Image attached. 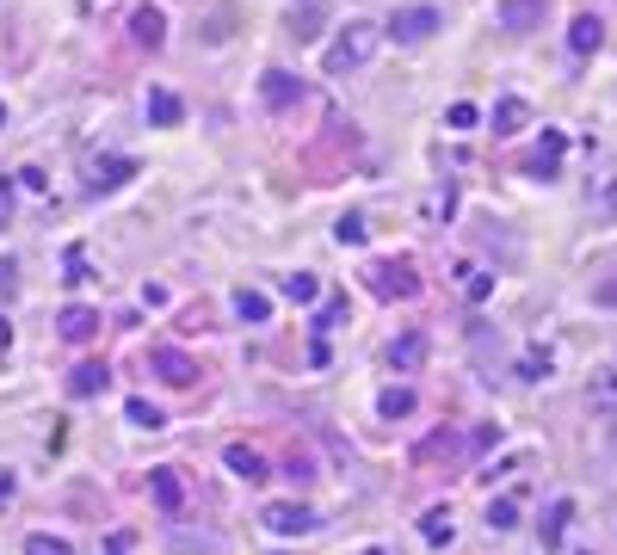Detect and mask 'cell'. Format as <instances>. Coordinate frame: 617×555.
<instances>
[{"mask_svg":"<svg viewBox=\"0 0 617 555\" xmlns=\"http://www.w3.org/2000/svg\"><path fill=\"white\" fill-rule=\"evenodd\" d=\"M476 118H482V111L469 105V99H457V105L445 111V124H451V130H476Z\"/></svg>","mask_w":617,"mask_h":555,"instance_id":"obj_32","label":"cell"},{"mask_svg":"<svg viewBox=\"0 0 617 555\" xmlns=\"http://www.w3.org/2000/svg\"><path fill=\"white\" fill-rule=\"evenodd\" d=\"M599 44H605V25H599V13H580V19H574V31H568V50H574V56H593Z\"/></svg>","mask_w":617,"mask_h":555,"instance_id":"obj_16","label":"cell"},{"mask_svg":"<svg viewBox=\"0 0 617 555\" xmlns=\"http://www.w3.org/2000/svg\"><path fill=\"white\" fill-rule=\"evenodd\" d=\"M513 518H519L513 500H488V525H494V531H513Z\"/></svg>","mask_w":617,"mask_h":555,"instance_id":"obj_33","label":"cell"},{"mask_svg":"<svg viewBox=\"0 0 617 555\" xmlns=\"http://www.w3.org/2000/svg\"><path fill=\"white\" fill-rule=\"evenodd\" d=\"M124 414H130V426H142V432H161L167 420H161V407L155 401H142V395H130L124 401Z\"/></svg>","mask_w":617,"mask_h":555,"instance_id":"obj_25","label":"cell"},{"mask_svg":"<svg viewBox=\"0 0 617 555\" xmlns=\"http://www.w3.org/2000/svg\"><path fill=\"white\" fill-rule=\"evenodd\" d=\"M550 364H556L550 352H543V346H531V352L519 358V383H537V377H550Z\"/></svg>","mask_w":617,"mask_h":555,"instance_id":"obj_29","label":"cell"},{"mask_svg":"<svg viewBox=\"0 0 617 555\" xmlns=\"http://www.w3.org/2000/svg\"><path fill=\"white\" fill-rule=\"evenodd\" d=\"M377 414H383V420H402V414H414V389H408V383L383 389V395H377Z\"/></svg>","mask_w":617,"mask_h":555,"instance_id":"obj_24","label":"cell"},{"mask_svg":"<svg viewBox=\"0 0 617 555\" xmlns=\"http://www.w3.org/2000/svg\"><path fill=\"white\" fill-rule=\"evenodd\" d=\"M593 296H599V303H605V309H617V278H611V284H599Z\"/></svg>","mask_w":617,"mask_h":555,"instance_id":"obj_41","label":"cell"},{"mask_svg":"<svg viewBox=\"0 0 617 555\" xmlns=\"http://www.w3.org/2000/svg\"><path fill=\"white\" fill-rule=\"evenodd\" d=\"M451 531H457V525H451V506H432V512L420 518V537H426V543H451Z\"/></svg>","mask_w":617,"mask_h":555,"instance_id":"obj_26","label":"cell"},{"mask_svg":"<svg viewBox=\"0 0 617 555\" xmlns=\"http://www.w3.org/2000/svg\"><path fill=\"white\" fill-rule=\"evenodd\" d=\"M568 518H574V500H550V512H543V525H537L543 549H556V543H562V531H568Z\"/></svg>","mask_w":617,"mask_h":555,"instance_id":"obj_20","label":"cell"},{"mask_svg":"<svg viewBox=\"0 0 617 555\" xmlns=\"http://www.w3.org/2000/svg\"><path fill=\"white\" fill-rule=\"evenodd\" d=\"M130 543H136L130 531H112V543H105V555H130Z\"/></svg>","mask_w":617,"mask_h":555,"instance_id":"obj_40","label":"cell"},{"mask_svg":"<svg viewBox=\"0 0 617 555\" xmlns=\"http://www.w3.org/2000/svg\"><path fill=\"white\" fill-rule=\"evenodd\" d=\"M543 19H550L543 0H500V25H506V31H537Z\"/></svg>","mask_w":617,"mask_h":555,"instance_id":"obj_10","label":"cell"},{"mask_svg":"<svg viewBox=\"0 0 617 555\" xmlns=\"http://www.w3.org/2000/svg\"><path fill=\"white\" fill-rule=\"evenodd\" d=\"M68 284H93V266H87L81 247H68Z\"/></svg>","mask_w":617,"mask_h":555,"instance_id":"obj_34","label":"cell"},{"mask_svg":"<svg viewBox=\"0 0 617 555\" xmlns=\"http://www.w3.org/2000/svg\"><path fill=\"white\" fill-rule=\"evenodd\" d=\"M235 315L260 327V321L272 315V296H266V290H247V284H241V290H235Z\"/></svg>","mask_w":617,"mask_h":555,"instance_id":"obj_22","label":"cell"},{"mask_svg":"<svg viewBox=\"0 0 617 555\" xmlns=\"http://www.w3.org/2000/svg\"><path fill=\"white\" fill-rule=\"evenodd\" d=\"M321 25H328V0H297V7H290V37H297V44L321 37Z\"/></svg>","mask_w":617,"mask_h":555,"instance_id":"obj_9","label":"cell"},{"mask_svg":"<svg viewBox=\"0 0 617 555\" xmlns=\"http://www.w3.org/2000/svg\"><path fill=\"white\" fill-rule=\"evenodd\" d=\"M580 555H593V549H580Z\"/></svg>","mask_w":617,"mask_h":555,"instance_id":"obj_47","label":"cell"},{"mask_svg":"<svg viewBox=\"0 0 617 555\" xmlns=\"http://www.w3.org/2000/svg\"><path fill=\"white\" fill-rule=\"evenodd\" d=\"M13 500V469H0V506Z\"/></svg>","mask_w":617,"mask_h":555,"instance_id":"obj_42","label":"cell"},{"mask_svg":"<svg viewBox=\"0 0 617 555\" xmlns=\"http://www.w3.org/2000/svg\"><path fill=\"white\" fill-rule=\"evenodd\" d=\"M377 44H383V31L377 25H365V19H352L334 44H328V56H321V68L328 74H352V68H365L371 56H377Z\"/></svg>","mask_w":617,"mask_h":555,"instance_id":"obj_1","label":"cell"},{"mask_svg":"<svg viewBox=\"0 0 617 555\" xmlns=\"http://www.w3.org/2000/svg\"><path fill=\"white\" fill-rule=\"evenodd\" d=\"M19 185H25V192H50V179H44L38 167H25V173H19Z\"/></svg>","mask_w":617,"mask_h":555,"instance_id":"obj_38","label":"cell"},{"mask_svg":"<svg viewBox=\"0 0 617 555\" xmlns=\"http://www.w3.org/2000/svg\"><path fill=\"white\" fill-rule=\"evenodd\" d=\"M593 216H617V173L605 179V192L593 198Z\"/></svg>","mask_w":617,"mask_h":555,"instance_id":"obj_36","label":"cell"},{"mask_svg":"<svg viewBox=\"0 0 617 555\" xmlns=\"http://www.w3.org/2000/svg\"><path fill=\"white\" fill-rule=\"evenodd\" d=\"M593 407H617V370H605V377L593 383Z\"/></svg>","mask_w":617,"mask_h":555,"instance_id":"obj_35","label":"cell"},{"mask_svg":"<svg viewBox=\"0 0 617 555\" xmlns=\"http://www.w3.org/2000/svg\"><path fill=\"white\" fill-rule=\"evenodd\" d=\"M130 37H136L142 50H161V44H167V13H161V7H136V13H130Z\"/></svg>","mask_w":617,"mask_h":555,"instance_id":"obj_8","label":"cell"},{"mask_svg":"<svg viewBox=\"0 0 617 555\" xmlns=\"http://www.w3.org/2000/svg\"><path fill=\"white\" fill-rule=\"evenodd\" d=\"M340 321H346V296H328V303L315 309V333H334Z\"/></svg>","mask_w":617,"mask_h":555,"instance_id":"obj_30","label":"cell"},{"mask_svg":"<svg viewBox=\"0 0 617 555\" xmlns=\"http://www.w3.org/2000/svg\"><path fill=\"white\" fill-rule=\"evenodd\" d=\"M365 235H371V229H365V216H358V210H346V216L334 222V241H340V247H365Z\"/></svg>","mask_w":617,"mask_h":555,"instance_id":"obj_28","label":"cell"},{"mask_svg":"<svg viewBox=\"0 0 617 555\" xmlns=\"http://www.w3.org/2000/svg\"><path fill=\"white\" fill-rule=\"evenodd\" d=\"M56 327H62V340H75V346H81V340H93V333H99L105 321H99V309L75 303V309H62V315H56Z\"/></svg>","mask_w":617,"mask_h":555,"instance_id":"obj_12","label":"cell"},{"mask_svg":"<svg viewBox=\"0 0 617 555\" xmlns=\"http://www.w3.org/2000/svg\"><path fill=\"white\" fill-rule=\"evenodd\" d=\"M149 488H155V506H161V512H179V500H186V488H179V469H155Z\"/></svg>","mask_w":617,"mask_h":555,"instance_id":"obj_21","label":"cell"},{"mask_svg":"<svg viewBox=\"0 0 617 555\" xmlns=\"http://www.w3.org/2000/svg\"><path fill=\"white\" fill-rule=\"evenodd\" d=\"M365 284H371V296L408 303V296H420V266H414V259H371V266H365Z\"/></svg>","mask_w":617,"mask_h":555,"instance_id":"obj_2","label":"cell"},{"mask_svg":"<svg viewBox=\"0 0 617 555\" xmlns=\"http://www.w3.org/2000/svg\"><path fill=\"white\" fill-rule=\"evenodd\" d=\"M19 290V266H13V259H0V296H13Z\"/></svg>","mask_w":617,"mask_h":555,"instance_id":"obj_37","label":"cell"},{"mask_svg":"<svg viewBox=\"0 0 617 555\" xmlns=\"http://www.w3.org/2000/svg\"><path fill=\"white\" fill-rule=\"evenodd\" d=\"M525 124H531V105L525 99H500L494 105V136H519Z\"/></svg>","mask_w":617,"mask_h":555,"instance_id":"obj_19","label":"cell"},{"mask_svg":"<svg viewBox=\"0 0 617 555\" xmlns=\"http://www.w3.org/2000/svg\"><path fill=\"white\" fill-rule=\"evenodd\" d=\"M451 210H457V179H439V185L420 198V216H426V222H451Z\"/></svg>","mask_w":617,"mask_h":555,"instance_id":"obj_13","label":"cell"},{"mask_svg":"<svg viewBox=\"0 0 617 555\" xmlns=\"http://www.w3.org/2000/svg\"><path fill=\"white\" fill-rule=\"evenodd\" d=\"M7 346H13V321H7V315H0V352H7Z\"/></svg>","mask_w":617,"mask_h":555,"instance_id":"obj_44","label":"cell"},{"mask_svg":"<svg viewBox=\"0 0 617 555\" xmlns=\"http://www.w3.org/2000/svg\"><path fill=\"white\" fill-rule=\"evenodd\" d=\"M179 118H186V99L167 93V87H155V93H149V124H155V130H173Z\"/></svg>","mask_w":617,"mask_h":555,"instance_id":"obj_14","label":"cell"},{"mask_svg":"<svg viewBox=\"0 0 617 555\" xmlns=\"http://www.w3.org/2000/svg\"><path fill=\"white\" fill-rule=\"evenodd\" d=\"M562 148H568V136L562 130H543V142L525 155V173H537V179H556V167H562Z\"/></svg>","mask_w":617,"mask_h":555,"instance_id":"obj_6","label":"cell"},{"mask_svg":"<svg viewBox=\"0 0 617 555\" xmlns=\"http://www.w3.org/2000/svg\"><path fill=\"white\" fill-rule=\"evenodd\" d=\"M260 93H266L272 111H284L290 99H303V81H297V74H284V68H266V74H260Z\"/></svg>","mask_w":617,"mask_h":555,"instance_id":"obj_11","label":"cell"},{"mask_svg":"<svg viewBox=\"0 0 617 555\" xmlns=\"http://www.w3.org/2000/svg\"><path fill=\"white\" fill-rule=\"evenodd\" d=\"M278 290L290 296V303H315V296H321V284H315V272H290V278H278Z\"/></svg>","mask_w":617,"mask_h":555,"instance_id":"obj_27","label":"cell"},{"mask_svg":"<svg viewBox=\"0 0 617 555\" xmlns=\"http://www.w3.org/2000/svg\"><path fill=\"white\" fill-rule=\"evenodd\" d=\"M445 25V13L439 7H395V19H389V37L395 44H426L432 31Z\"/></svg>","mask_w":617,"mask_h":555,"instance_id":"obj_4","label":"cell"},{"mask_svg":"<svg viewBox=\"0 0 617 555\" xmlns=\"http://www.w3.org/2000/svg\"><path fill=\"white\" fill-rule=\"evenodd\" d=\"M0 124H7V105H0Z\"/></svg>","mask_w":617,"mask_h":555,"instance_id":"obj_45","label":"cell"},{"mask_svg":"<svg viewBox=\"0 0 617 555\" xmlns=\"http://www.w3.org/2000/svg\"><path fill=\"white\" fill-rule=\"evenodd\" d=\"M365 555H383V549H365Z\"/></svg>","mask_w":617,"mask_h":555,"instance_id":"obj_46","label":"cell"},{"mask_svg":"<svg viewBox=\"0 0 617 555\" xmlns=\"http://www.w3.org/2000/svg\"><path fill=\"white\" fill-rule=\"evenodd\" d=\"M611 438H617V426H611Z\"/></svg>","mask_w":617,"mask_h":555,"instance_id":"obj_48","label":"cell"},{"mask_svg":"<svg viewBox=\"0 0 617 555\" xmlns=\"http://www.w3.org/2000/svg\"><path fill=\"white\" fill-rule=\"evenodd\" d=\"M457 278H463V296H469V303H482V296H494V272H488V266H469V259H463V266H457Z\"/></svg>","mask_w":617,"mask_h":555,"instance_id":"obj_23","label":"cell"},{"mask_svg":"<svg viewBox=\"0 0 617 555\" xmlns=\"http://www.w3.org/2000/svg\"><path fill=\"white\" fill-rule=\"evenodd\" d=\"M260 525H266L272 537H309V531H321V512H309V506H297V500H272V506L260 512Z\"/></svg>","mask_w":617,"mask_h":555,"instance_id":"obj_3","label":"cell"},{"mask_svg":"<svg viewBox=\"0 0 617 555\" xmlns=\"http://www.w3.org/2000/svg\"><path fill=\"white\" fill-rule=\"evenodd\" d=\"M149 364L161 370V383H167V389H192V383H198V364H192L186 352H173V346H161Z\"/></svg>","mask_w":617,"mask_h":555,"instance_id":"obj_7","label":"cell"},{"mask_svg":"<svg viewBox=\"0 0 617 555\" xmlns=\"http://www.w3.org/2000/svg\"><path fill=\"white\" fill-rule=\"evenodd\" d=\"M13 216V192H7V179H0V222Z\"/></svg>","mask_w":617,"mask_h":555,"instance_id":"obj_43","label":"cell"},{"mask_svg":"<svg viewBox=\"0 0 617 555\" xmlns=\"http://www.w3.org/2000/svg\"><path fill=\"white\" fill-rule=\"evenodd\" d=\"M290 481H315V469H309V457H297V451H290Z\"/></svg>","mask_w":617,"mask_h":555,"instance_id":"obj_39","label":"cell"},{"mask_svg":"<svg viewBox=\"0 0 617 555\" xmlns=\"http://www.w3.org/2000/svg\"><path fill=\"white\" fill-rule=\"evenodd\" d=\"M389 364H395V370H420V364H426V333H420V327L402 333V340L389 346Z\"/></svg>","mask_w":617,"mask_h":555,"instance_id":"obj_17","label":"cell"},{"mask_svg":"<svg viewBox=\"0 0 617 555\" xmlns=\"http://www.w3.org/2000/svg\"><path fill=\"white\" fill-rule=\"evenodd\" d=\"M25 555H75V549H68L62 537H50V531H31V537H25Z\"/></svg>","mask_w":617,"mask_h":555,"instance_id":"obj_31","label":"cell"},{"mask_svg":"<svg viewBox=\"0 0 617 555\" xmlns=\"http://www.w3.org/2000/svg\"><path fill=\"white\" fill-rule=\"evenodd\" d=\"M223 463H229L241 481H266V457L253 451V444H229V451H223Z\"/></svg>","mask_w":617,"mask_h":555,"instance_id":"obj_18","label":"cell"},{"mask_svg":"<svg viewBox=\"0 0 617 555\" xmlns=\"http://www.w3.org/2000/svg\"><path fill=\"white\" fill-rule=\"evenodd\" d=\"M124 179H136V161L130 155H93L87 161V192L99 198V192H118Z\"/></svg>","mask_w":617,"mask_h":555,"instance_id":"obj_5","label":"cell"},{"mask_svg":"<svg viewBox=\"0 0 617 555\" xmlns=\"http://www.w3.org/2000/svg\"><path fill=\"white\" fill-rule=\"evenodd\" d=\"M105 383H112V370H105V364H75V370H68V395H75V401L99 395Z\"/></svg>","mask_w":617,"mask_h":555,"instance_id":"obj_15","label":"cell"}]
</instances>
